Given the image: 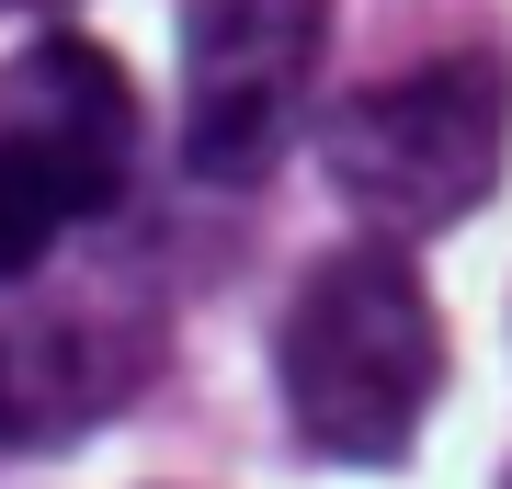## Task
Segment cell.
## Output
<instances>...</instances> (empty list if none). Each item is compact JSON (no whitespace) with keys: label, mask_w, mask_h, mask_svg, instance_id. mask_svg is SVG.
I'll list each match as a JSON object with an SVG mask.
<instances>
[{"label":"cell","mask_w":512,"mask_h":489,"mask_svg":"<svg viewBox=\"0 0 512 489\" xmlns=\"http://www.w3.org/2000/svg\"><path fill=\"white\" fill-rule=\"evenodd\" d=\"M160 376L148 273H12L0 285V444H80Z\"/></svg>","instance_id":"cell-4"},{"label":"cell","mask_w":512,"mask_h":489,"mask_svg":"<svg viewBox=\"0 0 512 489\" xmlns=\"http://www.w3.org/2000/svg\"><path fill=\"white\" fill-rule=\"evenodd\" d=\"M330 57V0H183V171L239 194L285 160Z\"/></svg>","instance_id":"cell-5"},{"label":"cell","mask_w":512,"mask_h":489,"mask_svg":"<svg viewBox=\"0 0 512 489\" xmlns=\"http://www.w3.org/2000/svg\"><path fill=\"white\" fill-rule=\"evenodd\" d=\"M137 171V91L92 35H35L0 80V285L114 217Z\"/></svg>","instance_id":"cell-3"},{"label":"cell","mask_w":512,"mask_h":489,"mask_svg":"<svg viewBox=\"0 0 512 489\" xmlns=\"http://www.w3.org/2000/svg\"><path fill=\"white\" fill-rule=\"evenodd\" d=\"M274 387L319 467H399L410 455L421 410L444 387V319L399 239H353L285 296Z\"/></svg>","instance_id":"cell-1"},{"label":"cell","mask_w":512,"mask_h":489,"mask_svg":"<svg viewBox=\"0 0 512 489\" xmlns=\"http://www.w3.org/2000/svg\"><path fill=\"white\" fill-rule=\"evenodd\" d=\"M501 160H512V69L490 46L421 57V69L353 91L319 126L330 194H342L376 239H399V251L467 228L478 205L501 194Z\"/></svg>","instance_id":"cell-2"}]
</instances>
